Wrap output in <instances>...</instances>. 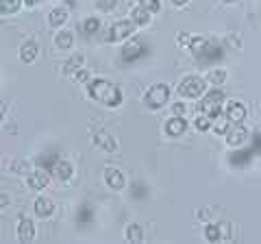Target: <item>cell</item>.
Returning a JSON list of instances; mask_svg holds the SVG:
<instances>
[{
  "mask_svg": "<svg viewBox=\"0 0 261 244\" xmlns=\"http://www.w3.org/2000/svg\"><path fill=\"white\" fill-rule=\"evenodd\" d=\"M50 173H55V177L59 179V181H70L72 175H74V168H72L68 159H57L50 168Z\"/></svg>",
  "mask_w": 261,
  "mask_h": 244,
  "instance_id": "12",
  "label": "cell"
},
{
  "mask_svg": "<svg viewBox=\"0 0 261 244\" xmlns=\"http://www.w3.org/2000/svg\"><path fill=\"white\" fill-rule=\"evenodd\" d=\"M37 57V44L33 42V39H29V42H24L20 46V61L24 63H33Z\"/></svg>",
  "mask_w": 261,
  "mask_h": 244,
  "instance_id": "15",
  "label": "cell"
},
{
  "mask_svg": "<svg viewBox=\"0 0 261 244\" xmlns=\"http://www.w3.org/2000/svg\"><path fill=\"white\" fill-rule=\"evenodd\" d=\"M170 99V87L166 83H154L144 96V103L148 105L150 109H161L166 107V103Z\"/></svg>",
  "mask_w": 261,
  "mask_h": 244,
  "instance_id": "4",
  "label": "cell"
},
{
  "mask_svg": "<svg viewBox=\"0 0 261 244\" xmlns=\"http://www.w3.org/2000/svg\"><path fill=\"white\" fill-rule=\"evenodd\" d=\"M185 129H187L185 118L183 116H172V118L166 122L163 131H166V135H170V137H181L185 133Z\"/></svg>",
  "mask_w": 261,
  "mask_h": 244,
  "instance_id": "11",
  "label": "cell"
},
{
  "mask_svg": "<svg viewBox=\"0 0 261 244\" xmlns=\"http://www.w3.org/2000/svg\"><path fill=\"white\" fill-rule=\"evenodd\" d=\"M33 209H35V214L39 218H48L55 211V203L48 197H39V199H35V205H33Z\"/></svg>",
  "mask_w": 261,
  "mask_h": 244,
  "instance_id": "14",
  "label": "cell"
},
{
  "mask_svg": "<svg viewBox=\"0 0 261 244\" xmlns=\"http://www.w3.org/2000/svg\"><path fill=\"white\" fill-rule=\"evenodd\" d=\"M87 92L89 96L96 101L105 105V107H118L122 103V92L118 85H113L111 81L107 79H92L87 81Z\"/></svg>",
  "mask_w": 261,
  "mask_h": 244,
  "instance_id": "1",
  "label": "cell"
},
{
  "mask_svg": "<svg viewBox=\"0 0 261 244\" xmlns=\"http://www.w3.org/2000/svg\"><path fill=\"white\" fill-rule=\"evenodd\" d=\"M135 27L137 24L133 20H118V22H113L109 31H107V42H122V39H126L135 33Z\"/></svg>",
  "mask_w": 261,
  "mask_h": 244,
  "instance_id": "5",
  "label": "cell"
},
{
  "mask_svg": "<svg viewBox=\"0 0 261 244\" xmlns=\"http://www.w3.org/2000/svg\"><path fill=\"white\" fill-rule=\"evenodd\" d=\"M116 7V0H98V9H102V11H109Z\"/></svg>",
  "mask_w": 261,
  "mask_h": 244,
  "instance_id": "32",
  "label": "cell"
},
{
  "mask_svg": "<svg viewBox=\"0 0 261 244\" xmlns=\"http://www.w3.org/2000/svg\"><path fill=\"white\" fill-rule=\"evenodd\" d=\"M255 155H257V153L252 151V146H250L248 151H238V153H233L231 164H233V166H246L248 161H250L252 157H255Z\"/></svg>",
  "mask_w": 261,
  "mask_h": 244,
  "instance_id": "20",
  "label": "cell"
},
{
  "mask_svg": "<svg viewBox=\"0 0 261 244\" xmlns=\"http://www.w3.org/2000/svg\"><path fill=\"white\" fill-rule=\"evenodd\" d=\"M74 79L79 81V83H87V81H89L87 70H76V72H74Z\"/></svg>",
  "mask_w": 261,
  "mask_h": 244,
  "instance_id": "33",
  "label": "cell"
},
{
  "mask_svg": "<svg viewBox=\"0 0 261 244\" xmlns=\"http://www.w3.org/2000/svg\"><path fill=\"white\" fill-rule=\"evenodd\" d=\"M207 81L211 85H222L226 81V70L224 68H211L209 75H207Z\"/></svg>",
  "mask_w": 261,
  "mask_h": 244,
  "instance_id": "22",
  "label": "cell"
},
{
  "mask_svg": "<svg viewBox=\"0 0 261 244\" xmlns=\"http://www.w3.org/2000/svg\"><path fill=\"white\" fill-rule=\"evenodd\" d=\"M248 140V131L244 125H233L231 129L226 131V144L228 146H235V149H240V146H244Z\"/></svg>",
  "mask_w": 261,
  "mask_h": 244,
  "instance_id": "7",
  "label": "cell"
},
{
  "mask_svg": "<svg viewBox=\"0 0 261 244\" xmlns=\"http://www.w3.org/2000/svg\"><path fill=\"white\" fill-rule=\"evenodd\" d=\"M220 227L218 225H207L205 227V238H207V242H218L220 240Z\"/></svg>",
  "mask_w": 261,
  "mask_h": 244,
  "instance_id": "30",
  "label": "cell"
},
{
  "mask_svg": "<svg viewBox=\"0 0 261 244\" xmlns=\"http://www.w3.org/2000/svg\"><path fill=\"white\" fill-rule=\"evenodd\" d=\"M96 144H100L102 149H107V151H113V149L118 146L116 140H113L109 133H105V131H98V133H96Z\"/></svg>",
  "mask_w": 261,
  "mask_h": 244,
  "instance_id": "24",
  "label": "cell"
},
{
  "mask_svg": "<svg viewBox=\"0 0 261 244\" xmlns=\"http://www.w3.org/2000/svg\"><path fill=\"white\" fill-rule=\"evenodd\" d=\"M224 116L228 118L231 125H242L244 120H246V107H244L242 103H228L226 109H224Z\"/></svg>",
  "mask_w": 261,
  "mask_h": 244,
  "instance_id": "9",
  "label": "cell"
},
{
  "mask_svg": "<svg viewBox=\"0 0 261 244\" xmlns=\"http://www.w3.org/2000/svg\"><path fill=\"white\" fill-rule=\"evenodd\" d=\"M187 3H190V0H172V5H174V7H185Z\"/></svg>",
  "mask_w": 261,
  "mask_h": 244,
  "instance_id": "38",
  "label": "cell"
},
{
  "mask_svg": "<svg viewBox=\"0 0 261 244\" xmlns=\"http://www.w3.org/2000/svg\"><path fill=\"white\" fill-rule=\"evenodd\" d=\"M224 3H235V0H224Z\"/></svg>",
  "mask_w": 261,
  "mask_h": 244,
  "instance_id": "40",
  "label": "cell"
},
{
  "mask_svg": "<svg viewBox=\"0 0 261 244\" xmlns=\"http://www.w3.org/2000/svg\"><path fill=\"white\" fill-rule=\"evenodd\" d=\"M220 57H222V48L216 46L214 42H209L205 51H202V53L198 55V59H200V61H207V63H211V61L220 59Z\"/></svg>",
  "mask_w": 261,
  "mask_h": 244,
  "instance_id": "17",
  "label": "cell"
},
{
  "mask_svg": "<svg viewBox=\"0 0 261 244\" xmlns=\"http://www.w3.org/2000/svg\"><path fill=\"white\" fill-rule=\"evenodd\" d=\"M228 125H231V122H228V118L224 116H218L216 120H214V131L218 133V135H226V131H228Z\"/></svg>",
  "mask_w": 261,
  "mask_h": 244,
  "instance_id": "28",
  "label": "cell"
},
{
  "mask_svg": "<svg viewBox=\"0 0 261 244\" xmlns=\"http://www.w3.org/2000/svg\"><path fill=\"white\" fill-rule=\"evenodd\" d=\"M22 3H24V0H0V13H3L5 18H7V15L18 13Z\"/></svg>",
  "mask_w": 261,
  "mask_h": 244,
  "instance_id": "21",
  "label": "cell"
},
{
  "mask_svg": "<svg viewBox=\"0 0 261 244\" xmlns=\"http://www.w3.org/2000/svg\"><path fill=\"white\" fill-rule=\"evenodd\" d=\"M126 240H128V242H142V240H144L142 227L135 225V223H130V225L126 227Z\"/></svg>",
  "mask_w": 261,
  "mask_h": 244,
  "instance_id": "25",
  "label": "cell"
},
{
  "mask_svg": "<svg viewBox=\"0 0 261 244\" xmlns=\"http://www.w3.org/2000/svg\"><path fill=\"white\" fill-rule=\"evenodd\" d=\"M207 44H209V39H205V37H192V44H190V51L198 57L202 51L207 48Z\"/></svg>",
  "mask_w": 261,
  "mask_h": 244,
  "instance_id": "27",
  "label": "cell"
},
{
  "mask_svg": "<svg viewBox=\"0 0 261 244\" xmlns=\"http://www.w3.org/2000/svg\"><path fill=\"white\" fill-rule=\"evenodd\" d=\"M24 3H27V7H33V5L37 3V0H24Z\"/></svg>",
  "mask_w": 261,
  "mask_h": 244,
  "instance_id": "39",
  "label": "cell"
},
{
  "mask_svg": "<svg viewBox=\"0 0 261 244\" xmlns=\"http://www.w3.org/2000/svg\"><path fill=\"white\" fill-rule=\"evenodd\" d=\"M83 31H85L87 35L98 33V31H100V20H98V18H87V20L83 22Z\"/></svg>",
  "mask_w": 261,
  "mask_h": 244,
  "instance_id": "29",
  "label": "cell"
},
{
  "mask_svg": "<svg viewBox=\"0 0 261 244\" xmlns=\"http://www.w3.org/2000/svg\"><path fill=\"white\" fill-rule=\"evenodd\" d=\"M89 221V209H87V205L83 207V214H81V218H79V223H87Z\"/></svg>",
  "mask_w": 261,
  "mask_h": 244,
  "instance_id": "37",
  "label": "cell"
},
{
  "mask_svg": "<svg viewBox=\"0 0 261 244\" xmlns=\"http://www.w3.org/2000/svg\"><path fill=\"white\" fill-rule=\"evenodd\" d=\"M65 20H68V11H65L63 7H55V9L48 13V24H50L53 29H59Z\"/></svg>",
  "mask_w": 261,
  "mask_h": 244,
  "instance_id": "18",
  "label": "cell"
},
{
  "mask_svg": "<svg viewBox=\"0 0 261 244\" xmlns=\"http://www.w3.org/2000/svg\"><path fill=\"white\" fill-rule=\"evenodd\" d=\"M252 142H255V144H252V151L259 155V153H261V133H257L255 137H252Z\"/></svg>",
  "mask_w": 261,
  "mask_h": 244,
  "instance_id": "35",
  "label": "cell"
},
{
  "mask_svg": "<svg viewBox=\"0 0 261 244\" xmlns=\"http://www.w3.org/2000/svg\"><path fill=\"white\" fill-rule=\"evenodd\" d=\"M55 44H57V48H61V51H68V48H72V44H74V33H72V31H61V33L55 35Z\"/></svg>",
  "mask_w": 261,
  "mask_h": 244,
  "instance_id": "19",
  "label": "cell"
},
{
  "mask_svg": "<svg viewBox=\"0 0 261 244\" xmlns=\"http://www.w3.org/2000/svg\"><path fill=\"white\" fill-rule=\"evenodd\" d=\"M105 183H107L109 190L120 192L122 188H124V175H122L118 168L107 166V168H105Z\"/></svg>",
  "mask_w": 261,
  "mask_h": 244,
  "instance_id": "8",
  "label": "cell"
},
{
  "mask_svg": "<svg viewBox=\"0 0 261 244\" xmlns=\"http://www.w3.org/2000/svg\"><path fill=\"white\" fill-rule=\"evenodd\" d=\"M140 5L144 9H148L150 13H157L161 9V0H140Z\"/></svg>",
  "mask_w": 261,
  "mask_h": 244,
  "instance_id": "31",
  "label": "cell"
},
{
  "mask_svg": "<svg viewBox=\"0 0 261 244\" xmlns=\"http://www.w3.org/2000/svg\"><path fill=\"white\" fill-rule=\"evenodd\" d=\"M48 173H50V170H42V168L33 170V173L29 175V179H27L29 188H31V190H44L46 185H48V181H50Z\"/></svg>",
  "mask_w": 261,
  "mask_h": 244,
  "instance_id": "10",
  "label": "cell"
},
{
  "mask_svg": "<svg viewBox=\"0 0 261 244\" xmlns=\"http://www.w3.org/2000/svg\"><path fill=\"white\" fill-rule=\"evenodd\" d=\"M205 87H207L205 79L190 75L178 83V96H181V99H200V96L205 94Z\"/></svg>",
  "mask_w": 261,
  "mask_h": 244,
  "instance_id": "3",
  "label": "cell"
},
{
  "mask_svg": "<svg viewBox=\"0 0 261 244\" xmlns=\"http://www.w3.org/2000/svg\"><path fill=\"white\" fill-rule=\"evenodd\" d=\"M146 53H148V48L142 44V39L133 37L130 42L124 44L120 57H122V61H124V63H133V61H137V59H142V57H146Z\"/></svg>",
  "mask_w": 261,
  "mask_h": 244,
  "instance_id": "6",
  "label": "cell"
},
{
  "mask_svg": "<svg viewBox=\"0 0 261 244\" xmlns=\"http://www.w3.org/2000/svg\"><path fill=\"white\" fill-rule=\"evenodd\" d=\"M33 238H35V225H33V221H29V218H20L18 240L20 242H33Z\"/></svg>",
  "mask_w": 261,
  "mask_h": 244,
  "instance_id": "13",
  "label": "cell"
},
{
  "mask_svg": "<svg viewBox=\"0 0 261 244\" xmlns=\"http://www.w3.org/2000/svg\"><path fill=\"white\" fill-rule=\"evenodd\" d=\"M81 66H83V55H74L72 59H68L63 63V72L65 75H74Z\"/></svg>",
  "mask_w": 261,
  "mask_h": 244,
  "instance_id": "23",
  "label": "cell"
},
{
  "mask_svg": "<svg viewBox=\"0 0 261 244\" xmlns=\"http://www.w3.org/2000/svg\"><path fill=\"white\" fill-rule=\"evenodd\" d=\"M172 111H174V116H183V113H185V105L183 103H174Z\"/></svg>",
  "mask_w": 261,
  "mask_h": 244,
  "instance_id": "36",
  "label": "cell"
},
{
  "mask_svg": "<svg viewBox=\"0 0 261 244\" xmlns=\"http://www.w3.org/2000/svg\"><path fill=\"white\" fill-rule=\"evenodd\" d=\"M222 103H224V92L216 87V89H211V92H207L200 99L198 111L200 113H207L211 120H216L218 116H222Z\"/></svg>",
  "mask_w": 261,
  "mask_h": 244,
  "instance_id": "2",
  "label": "cell"
},
{
  "mask_svg": "<svg viewBox=\"0 0 261 244\" xmlns=\"http://www.w3.org/2000/svg\"><path fill=\"white\" fill-rule=\"evenodd\" d=\"M130 20H133L137 27H146V24H150V11L144 9L142 5H137L135 9H130Z\"/></svg>",
  "mask_w": 261,
  "mask_h": 244,
  "instance_id": "16",
  "label": "cell"
},
{
  "mask_svg": "<svg viewBox=\"0 0 261 244\" xmlns=\"http://www.w3.org/2000/svg\"><path fill=\"white\" fill-rule=\"evenodd\" d=\"M176 44H178V46H183V44H187V46H190V44H192V37L187 35V33H181V35L176 37Z\"/></svg>",
  "mask_w": 261,
  "mask_h": 244,
  "instance_id": "34",
  "label": "cell"
},
{
  "mask_svg": "<svg viewBox=\"0 0 261 244\" xmlns=\"http://www.w3.org/2000/svg\"><path fill=\"white\" fill-rule=\"evenodd\" d=\"M194 127L198 129V131H209V129L214 127V120H211L207 113H200L198 111V116H196V120H194Z\"/></svg>",
  "mask_w": 261,
  "mask_h": 244,
  "instance_id": "26",
  "label": "cell"
}]
</instances>
